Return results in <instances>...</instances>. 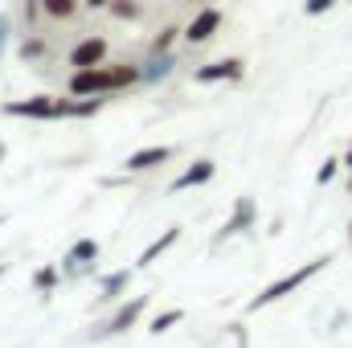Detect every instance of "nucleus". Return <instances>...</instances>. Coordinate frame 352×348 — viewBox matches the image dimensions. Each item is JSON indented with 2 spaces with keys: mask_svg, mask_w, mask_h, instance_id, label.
Masks as SVG:
<instances>
[{
  "mask_svg": "<svg viewBox=\"0 0 352 348\" xmlns=\"http://www.w3.org/2000/svg\"><path fill=\"white\" fill-rule=\"evenodd\" d=\"M127 283H131V270H115V274H107V279H102V299H119V295L127 291Z\"/></svg>",
  "mask_w": 352,
  "mask_h": 348,
  "instance_id": "dca6fc26",
  "label": "nucleus"
},
{
  "mask_svg": "<svg viewBox=\"0 0 352 348\" xmlns=\"http://www.w3.org/2000/svg\"><path fill=\"white\" fill-rule=\"evenodd\" d=\"M180 320H184V307H173V312H164V316H156V320H152V332L160 336V332H168V328L180 324Z\"/></svg>",
  "mask_w": 352,
  "mask_h": 348,
  "instance_id": "aec40b11",
  "label": "nucleus"
},
{
  "mask_svg": "<svg viewBox=\"0 0 352 348\" xmlns=\"http://www.w3.org/2000/svg\"><path fill=\"white\" fill-rule=\"evenodd\" d=\"M221 21H226V12H221V8H213V4H205V8H197V17L184 25V33H180V37H184L192 50H197V45H209V41L217 37Z\"/></svg>",
  "mask_w": 352,
  "mask_h": 348,
  "instance_id": "7ed1b4c3",
  "label": "nucleus"
},
{
  "mask_svg": "<svg viewBox=\"0 0 352 348\" xmlns=\"http://www.w3.org/2000/svg\"><path fill=\"white\" fill-rule=\"evenodd\" d=\"M144 307H148V299H144V295H135L131 303H123V307H119V312L98 328V332H94V340H102V336H119V332L135 328V320H140V312H144Z\"/></svg>",
  "mask_w": 352,
  "mask_h": 348,
  "instance_id": "6e6552de",
  "label": "nucleus"
},
{
  "mask_svg": "<svg viewBox=\"0 0 352 348\" xmlns=\"http://www.w3.org/2000/svg\"><path fill=\"white\" fill-rule=\"evenodd\" d=\"M340 164L349 168V176H352V140H349V148H344V156H340Z\"/></svg>",
  "mask_w": 352,
  "mask_h": 348,
  "instance_id": "a878e982",
  "label": "nucleus"
},
{
  "mask_svg": "<svg viewBox=\"0 0 352 348\" xmlns=\"http://www.w3.org/2000/svg\"><path fill=\"white\" fill-rule=\"evenodd\" d=\"M184 29H176V25H164L156 37H152V45H148V54H164V50H173V41L180 37Z\"/></svg>",
  "mask_w": 352,
  "mask_h": 348,
  "instance_id": "a211bd4d",
  "label": "nucleus"
},
{
  "mask_svg": "<svg viewBox=\"0 0 352 348\" xmlns=\"http://www.w3.org/2000/svg\"><path fill=\"white\" fill-rule=\"evenodd\" d=\"M176 238H180V226H173V230H164V234H160V238H156V242H152V246H148V250L140 254V266H152V262L160 259V254H164L168 246H176Z\"/></svg>",
  "mask_w": 352,
  "mask_h": 348,
  "instance_id": "4468645a",
  "label": "nucleus"
},
{
  "mask_svg": "<svg viewBox=\"0 0 352 348\" xmlns=\"http://www.w3.org/2000/svg\"><path fill=\"white\" fill-rule=\"evenodd\" d=\"M25 4H41V0H25Z\"/></svg>",
  "mask_w": 352,
  "mask_h": 348,
  "instance_id": "c85d7f7f",
  "label": "nucleus"
},
{
  "mask_svg": "<svg viewBox=\"0 0 352 348\" xmlns=\"http://www.w3.org/2000/svg\"><path fill=\"white\" fill-rule=\"evenodd\" d=\"M254 221H258V205H254V197H238V205H234L230 221L217 230V238H213V242H226V238H234V234H246V230H254Z\"/></svg>",
  "mask_w": 352,
  "mask_h": 348,
  "instance_id": "423d86ee",
  "label": "nucleus"
},
{
  "mask_svg": "<svg viewBox=\"0 0 352 348\" xmlns=\"http://www.w3.org/2000/svg\"><path fill=\"white\" fill-rule=\"evenodd\" d=\"M102 94H90V98H58L54 102V119H87V115H98L102 111Z\"/></svg>",
  "mask_w": 352,
  "mask_h": 348,
  "instance_id": "9d476101",
  "label": "nucleus"
},
{
  "mask_svg": "<svg viewBox=\"0 0 352 348\" xmlns=\"http://www.w3.org/2000/svg\"><path fill=\"white\" fill-rule=\"evenodd\" d=\"M340 168H344V164H340L336 156H328V160L320 164V173H316V184H332V180H336V173H340Z\"/></svg>",
  "mask_w": 352,
  "mask_h": 348,
  "instance_id": "4be33fe9",
  "label": "nucleus"
},
{
  "mask_svg": "<svg viewBox=\"0 0 352 348\" xmlns=\"http://www.w3.org/2000/svg\"><path fill=\"white\" fill-rule=\"evenodd\" d=\"M180 4H201V0H180Z\"/></svg>",
  "mask_w": 352,
  "mask_h": 348,
  "instance_id": "bb28decb",
  "label": "nucleus"
},
{
  "mask_svg": "<svg viewBox=\"0 0 352 348\" xmlns=\"http://www.w3.org/2000/svg\"><path fill=\"white\" fill-rule=\"evenodd\" d=\"M176 66H180V58H176L173 50H164V54H148L144 62H140V83L144 87H160L164 78H173Z\"/></svg>",
  "mask_w": 352,
  "mask_h": 348,
  "instance_id": "39448f33",
  "label": "nucleus"
},
{
  "mask_svg": "<svg viewBox=\"0 0 352 348\" xmlns=\"http://www.w3.org/2000/svg\"><path fill=\"white\" fill-rule=\"evenodd\" d=\"M33 287H37V291H54V287H58V266H41V270L33 274Z\"/></svg>",
  "mask_w": 352,
  "mask_h": 348,
  "instance_id": "412c9836",
  "label": "nucleus"
},
{
  "mask_svg": "<svg viewBox=\"0 0 352 348\" xmlns=\"http://www.w3.org/2000/svg\"><path fill=\"white\" fill-rule=\"evenodd\" d=\"M90 262H98V242H94V238H78V242L70 246V254L62 259V270L74 274V270H87Z\"/></svg>",
  "mask_w": 352,
  "mask_h": 348,
  "instance_id": "f8f14e48",
  "label": "nucleus"
},
{
  "mask_svg": "<svg viewBox=\"0 0 352 348\" xmlns=\"http://www.w3.org/2000/svg\"><path fill=\"white\" fill-rule=\"evenodd\" d=\"M54 94H33V98H12L4 102V115L12 119H54Z\"/></svg>",
  "mask_w": 352,
  "mask_h": 348,
  "instance_id": "0eeeda50",
  "label": "nucleus"
},
{
  "mask_svg": "<svg viewBox=\"0 0 352 348\" xmlns=\"http://www.w3.org/2000/svg\"><path fill=\"white\" fill-rule=\"evenodd\" d=\"M78 8H82V0H41V12L50 21H70V17H78Z\"/></svg>",
  "mask_w": 352,
  "mask_h": 348,
  "instance_id": "2eb2a0df",
  "label": "nucleus"
},
{
  "mask_svg": "<svg viewBox=\"0 0 352 348\" xmlns=\"http://www.w3.org/2000/svg\"><path fill=\"white\" fill-rule=\"evenodd\" d=\"M213 173H217V164H213V160H197V164H188V168L173 180V193L197 188V184H209V180H213Z\"/></svg>",
  "mask_w": 352,
  "mask_h": 348,
  "instance_id": "ddd939ff",
  "label": "nucleus"
},
{
  "mask_svg": "<svg viewBox=\"0 0 352 348\" xmlns=\"http://www.w3.org/2000/svg\"><path fill=\"white\" fill-rule=\"evenodd\" d=\"M332 262V254H324V259H311V262H303L299 270H291V274H283V279H274L270 287H263V295H254L250 299V312H258V307H270L274 299H283V295H291V291H299L311 274H320L324 266Z\"/></svg>",
  "mask_w": 352,
  "mask_h": 348,
  "instance_id": "f257e3e1",
  "label": "nucleus"
},
{
  "mask_svg": "<svg viewBox=\"0 0 352 348\" xmlns=\"http://www.w3.org/2000/svg\"><path fill=\"white\" fill-rule=\"evenodd\" d=\"M45 50H50V45H45V37H41V33H29V37L21 41V58H25V62H41V58H45Z\"/></svg>",
  "mask_w": 352,
  "mask_h": 348,
  "instance_id": "f3484780",
  "label": "nucleus"
},
{
  "mask_svg": "<svg viewBox=\"0 0 352 348\" xmlns=\"http://www.w3.org/2000/svg\"><path fill=\"white\" fill-rule=\"evenodd\" d=\"M349 246H352V221H349Z\"/></svg>",
  "mask_w": 352,
  "mask_h": 348,
  "instance_id": "cd10ccee",
  "label": "nucleus"
},
{
  "mask_svg": "<svg viewBox=\"0 0 352 348\" xmlns=\"http://www.w3.org/2000/svg\"><path fill=\"white\" fill-rule=\"evenodd\" d=\"M82 8H90V12H102V8H111V0H82Z\"/></svg>",
  "mask_w": 352,
  "mask_h": 348,
  "instance_id": "393cba45",
  "label": "nucleus"
},
{
  "mask_svg": "<svg viewBox=\"0 0 352 348\" xmlns=\"http://www.w3.org/2000/svg\"><path fill=\"white\" fill-rule=\"evenodd\" d=\"M111 12H115L119 21H140V17H144V4H140V0H111Z\"/></svg>",
  "mask_w": 352,
  "mask_h": 348,
  "instance_id": "6ab92c4d",
  "label": "nucleus"
},
{
  "mask_svg": "<svg viewBox=\"0 0 352 348\" xmlns=\"http://www.w3.org/2000/svg\"><path fill=\"white\" fill-rule=\"evenodd\" d=\"M238 78H246V62L242 58H217V62L192 70V83H201V87H209V83H238Z\"/></svg>",
  "mask_w": 352,
  "mask_h": 348,
  "instance_id": "20e7f679",
  "label": "nucleus"
},
{
  "mask_svg": "<svg viewBox=\"0 0 352 348\" xmlns=\"http://www.w3.org/2000/svg\"><path fill=\"white\" fill-rule=\"evenodd\" d=\"M107 37H98V33H90V37H82L74 50H70V66L74 70H87V66H102L107 62Z\"/></svg>",
  "mask_w": 352,
  "mask_h": 348,
  "instance_id": "1a4fd4ad",
  "label": "nucleus"
},
{
  "mask_svg": "<svg viewBox=\"0 0 352 348\" xmlns=\"http://www.w3.org/2000/svg\"><path fill=\"white\" fill-rule=\"evenodd\" d=\"M336 8V0H303V12L307 17H324V12H332Z\"/></svg>",
  "mask_w": 352,
  "mask_h": 348,
  "instance_id": "5701e85b",
  "label": "nucleus"
},
{
  "mask_svg": "<svg viewBox=\"0 0 352 348\" xmlns=\"http://www.w3.org/2000/svg\"><path fill=\"white\" fill-rule=\"evenodd\" d=\"M168 160H173V148L156 144V148H140V152H131V156L123 160V168H127V173H152V168H160V164H168Z\"/></svg>",
  "mask_w": 352,
  "mask_h": 348,
  "instance_id": "9b49d317",
  "label": "nucleus"
},
{
  "mask_svg": "<svg viewBox=\"0 0 352 348\" xmlns=\"http://www.w3.org/2000/svg\"><path fill=\"white\" fill-rule=\"evenodd\" d=\"M8 37H12V17H8V12H0V58L8 54Z\"/></svg>",
  "mask_w": 352,
  "mask_h": 348,
  "instance_id": "b1692460",
  "label": "nucleus"
},
{
  "mask_svg": "<svg viewBox=\"0 0 352 348\" xmlns=\"http://www.w3.org/2000/svg\"><path fill=\"white\" fill-rule=\"evenodd\" d=\"M66 90L74 98H90V94H115V78H111V66H87V70H74Z\"/></svg>",
  "mask_w": 352,
  "mask_h": 348,
  "instance_id": "f03ea898",
  "label": "nucleus"
}]
</instances>
